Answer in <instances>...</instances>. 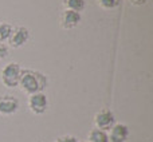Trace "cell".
I'll use <instances>...</instances> for the list:
<instances>
[{
  "label": "cell",
  "mask_w": 153,
  "mask_h": 142,
  "mask_svg": "<svg viewBox=\"0 0 153 142\" xmlns=\"http://www.w3.org/2000/svg\"><path fill=\"white\" fill-rule=\"evenodd\" d=\"M19 87L27 95L43 92L47 87V76L40 71L32 69H22L20 79H19Z\"/></svg>",
  "instance_id": "obj_1"
},
{
  "label": "cell",
  "mask_w": 153,
  "mask_h": 142,
  "mask_svg": "<svg viewBox=\"0 0 153 142\" xmlns=\"http://www.w3.org/2000/svg\"><path fill=\"white\" fill-rule=\"evenodd\" d=\"M22 67L16 62H11V63L5 64L0 74V81L8 89H15L19 86V79H20Z\"/></svg>",
  "instance_id": "obj_2"
},
{
  "label": "cell",
  "mask_w": 153,
  "mask_h": 142,
  "mask_svg": "<svg viewBox=\"0 0 153 142\" xmlns=\"http://www.w3.org/2000/svg\"><path fill=\"white\" fill-rule=\"evenodd\" d=\"M27 106L30 111L35 115H42L48 109V98L45 92H36V94L28 95L27 99Z\"/></svg>",
  "instance_id": "obj_3"
},
{
  "label": "cell",
  "mask_w": 153,
  "mask_h": 142,
  "mask_svg": "<svg viewBox=\"0 0 153 142\" xmlns=\"http://www.w3.org/2000/svg\"><path fill=\"white\" fill-rule=\"evenodd\" d=\"M116 124V117H114L113 111L109 109H102L94 115V126L95 129L103 130V132H109Z\"/></svg>",
  "instance_id": "obj_4"
},
{
  "label": "cell",
  "mask_w": 153,
  "mask_h": 142,
  "mask_svg": "<svg viewBox=\"0 0 153 142\" xmlns=\"http://www.w3.org/2000/svg\"><path fill=\"white\" fill-rule=\"evenodd\" d=\"M19 107H20L19 99L15 98L13 95L5 94L0 97V115L4 117L13 115L15 113H18Z\"/></svg>",
  "instance_id": "obj_5"
},
{
  "label": "cell",
  "mask_w": 153,
  "mask_h": 142,
  "mask_svg": "<svg viewBox=\"0 0 153 142\" xmlns=\"http://www.w3.org/2000/svg\"><path fill=\"white\" fill-rule=\"evenodd\" d=\"M30 39V31L28 28L23 26H19V27H15L11 34L10 39H8V43L12 48H20L22 46H24Z\"/></svg>",
  "instance_id": "obj_6"
},
{
  "label": "cell",
  "mask_w": 153,
  "mask_h": 142,
  "mask_svg": "<svg viewBox=\"0 0 153 142\" xmlns=\"http://www.w3.org/2000/svg\"><path fill=\"white\" fill-rule=\"evenodd\" d=\"M79 23H81V13L70 10H65L61 13L59 24H61V27L63 30H73L75 27H78Z\"/></svg>",
  "instance_id": "obj_7"
},
{
  "label": "cell",
  "mask_w": 153,
  "mask_h": 142,
  "mask_svg": "<svg viewBox=\"0 0 153 142\" xmlns=\"http://www.w3.org/2000/svg\"><path fill=\"white\" fill-rule=\"evenodd\" d=\"M129 134V127L125 124H114V126L109 130V142H126Z\"/></svg>",
  "instance_id": "obj_8"
},
{
  "label": "cell",
  "mask_w": 153,
  "mask_h": 142,
  "mask_svg": "<svg viewBox=\"0 0 153 142\" xmlns=\"http://www.w3.org/2000/svg\"><path fill=\"white\" fill-rule=\"evenodd\" d=\"M65 5V10H70V11H74V12L81 13L82 11L85 10V0H62Z\"/></svg>",
  "instance_id": "obj_9"
},
{
  "label": "cell",
  "mask_w": 153,
  "mask_h": 142,
  "mask_svg": "<svg viewBox=\"0 0 153 142\" xmlns=\"http://www.w3.org/2000/svg\"><path fill=\"white\" fill-rule=\"evenodd\" d=\"M89 142H109L108 132L100 129H91L89 132Z\"/></svg>",
  "instance_id": "obj_10"
},
{
  "label": "cell",
  "mask_w": 153,
  "mask_h": 142,
  "mask_svg": "<svg viewBox=\"0 0 153 142\" xmlns=\"http://www.w3.org/2000/svg\"><path fill=\"white\" fill-rule=\"evenodd\" d=\"M12 31H13L12 24L7 23V21H1V23H0V43L8 42Z\"/></svg>",
  "instance_id": "obj_11"
},
{
  "label": "cell",
  "mask_w": 153,
  "mask_h": 142,
  "mask_svg": "<svg viewBox=\"0 0 153 142\" xmlns=\"http://www.w3.org/2000/svg\"><path fill=\"white\" fill-rule=\"evenodd\" d=\"M97 4L100 5L102 10H111V8L117 7L118 0H97Z\"/></svg>",
  "instance_id": "obj_12"
},
{
  "label": "cell",
  "mask_w": 153,
  "mask_h": 142,
  "mask_svg": "<svg viewBox=\"0 0 153 142\" xmlns=\"http://www.w3.org/2000/svg\"><path fill=\"white\" fill-rule=\"evenodd\" d=\"M54 142H78V140L74 135H62V137L56 138Z\"/></svg>",
  "instance_id": "obj_13"
},
{
  "label": "cell",
  "mask_w": 153,
  "mask_h": 142,
  "mask_svg": "<svg viewBox=\"0 0 153 142\" xmlns=\"http://www.w3.org/2000/svg\"><path fill=\"white\" fill-rule=\"evenodd\" d=\"M8 56V47L4 43H0V61Z\"/></svg>",
  "instance_id": "obj_14"
},
{
  "label": "cell",
  "mask_w": 153,
  "mask_h": 142,
  "mask_svg": "<svg viewBox=\"0 0 153 142\" xmlns=\"http://www.w3.org/2000/svg\"><path fill=\"white\" fill-rule=\"evenodd\" d=\"M146 1L148 0H130V3L133 5H144V4H146Z\"/></svg>",
  "instance_id": "obj_15"
},
{
  "label": "cell",
  "mask_w": 153,
  "mask_h": 142,
  "mask_svg": "<svg viewBox=\"0 0 153 142\" xmlns=\"http://www.w3.org/2000/svg\"><path fill=\"white\" fill-rule=\"evenodd\" d=\"M85 142H89V141H85Z\"/></svg>",
  "instance_id": "obj_16"
}]
</instances>
